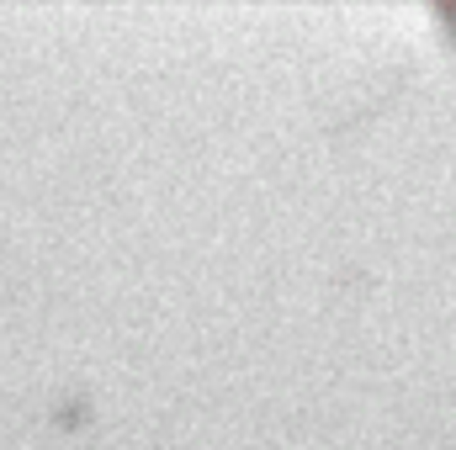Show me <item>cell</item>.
I'll return each mask as SVG.
<instances>
[]
</instances>
